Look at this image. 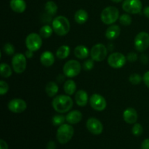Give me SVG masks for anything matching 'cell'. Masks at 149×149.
Segmentation results:
<instances>
[{
    "label": "cell",
    "mask_w": 149,
    "mask_h": 149,
    "mask_svg": "<svg viewBox=\"0 0 149 149\" xmlns=\"http://www.w3.org/2000/svg\"><path fill=\"white\" fill-rule=\"evenodd\" d=\"M143 81L145 83L146 86L149 88V71L146 72L143 77Z\"/></svg>",
    "instance_id": "37"
},
{
    "label": "cell",
    "mask_w": 149,
    "mask_h": 149,
    "mask_svg": "<svg viewBox=\"0 0 149 149\" xmlns=\"http://www.w3.org/2000/svg\"><path fill=\"white\" fill-rule=\"evenodd\" d=\"M9 90V85L6 81H0V95H4L6 93L8 92Z\"/></svg>",
    "instance_id": "35"
},
{
    "label": "cell",
    "mask_w": 149,
    "mask_h": 149,
    "mask_svg": "<svg viewBox=\"0 0 149 149\" xmlns=\"http://www.w3.org/2000/svg\"><path fill=\"white\" fill-rule=\"evenodd\" d=\"M121 29L118 25H111L106 31V37L109 40H113L119 36Z\"/></svg>",
    "instance_id": "20"
},
{
    "label": "cell",
    "mask_w": 149,
    "mask_h": 149,
    "mask_svg": "<svg viewBox=\"0 0 149 149\" xmlns=\"http://www.w3.org/2000/svg\"><path fill=\"white\" fill-rule=\"evenodd\" d=\"M74 133V129L70 124H63L57 130L56 138L61 144L69 142Z\"/></svg>",
    "instance_id": "3"
},
{
    "label": "cell",
    "mask_w": 149,
    "mask_h": 149,
    "mask_svg": "<svg viewBox=\"0 0 149 149\" xmlns=\"http://www.w3.org/2000/svg\"><path fill=\"white\" fill-rule=\"evenodd\" d=\"M111 1H113V2H115V3H119V2H121L122 0H111Z\"/></svg>",
    "instance_id": "45"
},
{
    "label": "cell",
    "mask_w": 149,
    "mask_h": 149,
    "mask_svg": "<svg viewBox=\"0 0 149 149\" xmlns=\"http://www.w3.org/2000/svg\"><path fill=\"white\" fill-rule=\"evenodd\" d=\"M53 31H54L52 27L49 26V25H45L40 29L39 34L42 36V38L47 39V38H49L52 36Z\"/></svg>",
    "instance_id": "28"
},
{
    "label": "cell",
    "mask_w": 149,
    "mask_h": 149,
    "mask_svg": "<svg viewBox=\"0 0 149 149\" xmlns=\"http://www.w3.org/2000/svg\"><path fill=\"white\" fill-rule=\"evenodd\" d=\"M25 55H26V57L27 58H31L33 56V51L27 49L26 51V52H25Z\"/></svg>",
    "instance_id": "42"
},
{
    "label": "cell",
    "mask_w": 149,
    "mask_h": 149,
    "mask_svg": "<svg viewBox=\"0 0 149 149\" xmlns=\"http://www.w3.org/2000/svg\"><path fill=\"white\" fill-rule=\"evenodd\" d=\"M74 102L70 95H60L54 97L52 102V106L55 111L59 113H64L69 111L73 107Z\"/></svg>",
    "instance_id": "1"
},
{
    "label": "cell",
    "mask_w": 149,
    "mask_h": 149,
    "mask_svg": "<svg viewBox=\"0 0 149 149\" xmlns=\"http://www.w3.org/2000/svg\"><path fill=\"white\" fill-rule=\"evenodd\" d=\"M82 119V113L77 110L71 111L65 116V120L70 125H76L80 122Z\"/></svg>",
    "instance_id": "16"
},
{
    "label": "cell",
    "mask_w": 149,
    "mask_h": 149,
    "mask_svg": "<svg viewBox=\"0 0 149 149\" xmlns=\"http://www.w3.org/2000/svg\"><path fill=\"white\" fill-rule=\"evenodd\" d=\"M100 18L104 24L111 25L119 18V12L116 7H107L103 9L100 15Z\"/></svg>",
    "instance_id": "4"
},
{
    "label": "cell",
    "mask_w": 149,
    "mask_h": 149,
    "mask_svg": "<svg viewBox=\"0 0 149 149\" xmlns=\"http://www.w3.org/2000/svg\"><path fill=\"white\" fill-rule=\"evenodd\" d=\"M0 74H1V77H4V78L10 77L13 74L11 67L8 64L1 63V65H0Z\"/></svg>",
    "instance_id": "27"
},
{
    "label": "cell",
    "mask_w": 149,
    "mask_h": 149,
    "mask_svg": "<svg viewBox=\"0 0 149 149\" xmlns=\"http://www.w3.org/2000/svg\"><path fill=\"white\" fill-rule=\"evenodd\" d=\"M75 101L79 106H81V107L85 106L88 101V94L87 92L83 90L77 91L75 95Z\"/></svg>",
    "instance_id": "19"
},
{
    "label": "cell",
    "mask_w": 149,
    "mask_h": 149,
    "mask_svg": "<svg viewBox=\"0 0 149 149\" xmlns=\"http://www.w3.org/2000/svg\"><path fill=\"white\" fill-rule=\"evenodd\" d=\"M65 117L62 114H55L52 119V125L55 126H61L65 122Z\"/></svg>",
    "instance_id": "29"
},
{
    "label": "cell",
    "mask_w": 149,
    "mask_h": 149,
    "mask_svg": "<svg viewBox=\"0 0 149 149\" xmlns=\"http://www.w3.org/2000/svg\"><path fill=\"white\" fill-rule=\"evenodd\" d=\"M108 49L103 44H96L90 50V56L94 61L101 62L107 56Z\"/></svg>",
    "instance_id": "7"
},
{
    "label": "cell",
    "mask_w": 149,
    "mask_h": 149,
    "mask_svg": "<svg viewBox=\"0 0 149 149\" xmlns=\"http://www.w3.org/2000/svg\"><path fill=\"white\" fill-rule=\"evenodd\" d=\"M86 126H87V130L90 131V132H91L93 135H98L103 132V124L101 123V122L99 119H96V118H90L87 121Z\"/></svg>",
    "instance_id": "13"
},
{
    "label": "cell",
    "mask_w": 149,
    "mask_h": 149,
    "mask_svg": "<svg viewBox=\"0 0 149 149\" xmlns=\"http://www.w3.org/2000/svg\"><path fill=\"white\" fill-rule=\"evenodd\" d=\"M12 66L17 74H22L26 68V57L22 53L15 54L12 58Z\"/></svg>",
    "instance_id": "9"
},
{
    "label": "cell",
    "mask_w": 149,
    "mask_h": 149,
    "mask_svg": "<svg viewBox=\"0 0 149 149\" xmlns=\"http://www.w3.org/2000/svg\"><path fill=\"white\" fill-rule=\"evenodd\" d=\"M123 119L126 123L135 124L138 120V113L133 108H127L123 112Z\"/></svg>",
    "instance_id": "15"
},
{
    "label": "cell",
    "mask_w": 149,
    "mask_h": 149,
    "mask_svg": "<svg viewBox=\"0 0 149 149\" xmlns=\"http://www.w3.org/2000/svg\"><path fill=\"white\" fill-rule=\"evenodd\" d=\"M74 20L78 24H84L88 20V13L83 9L78 10L74 15Z\"/></svg>",
    "instance_id": "22"
},
{
    "label": "cell",
    "mask_w": 149,
    "mask_h": 149,
    "mask_svg": "<svg viewBox=\"0 0 149 149\" xmlns=\"http://www.w3.org/2000/svg\"><path fill=\"white\" fill-rule=\"evenodd\" d=\"M143 14L146 17L149 18V6L146 7L143 10Z\"/></svg>",
    "instance_id": "43"
},
{
    "label": "cell",
    "mask_w": 149,
    "mask_h": 149,
    "mask_svg": "<svg viewBox=\"0 0 149 149\" xmlns=\"http://www.w3.org/2000/svg\"><path fill=\"white\" fill-rule=\"evenodd\" d=\"M63 89L65 94H67L68 95H72L77 90V84L72 79L66 80L64 83Z\"/></svg>",
    "instance_id": "23"
},
{
    "label": "cell",
    "mask_w": 149,
    "mask_h": 149,
    "mask_svg": "<svg viewBox=\"0 0 149 149\" xmlns=\"http://www.w3.org/2000/svg\"><path fill=\"white\" fill-rule=\"evenodd\" d=\"M45 10L49 17L54 16L58 12V6H57L56 3L54 2L53 1H48L45 4Z\"/></svg>",
    "instance_id": "26"
},
{
    "label": "cell",
    "mask_w": 149,
    "mask_h": 149,
    "mask_svg": "<svg viewBox=\"0 0 149 149\" xmlns=\"http://www.w3.org/2000/svg\"><path fill=\"white\" fill-rule=\"evenodd\" d=\"M127 60L131 63L135 62V61L138 60V55L134 52H130V53H128L127 55Z\"/></svg>",
    "instance_id": "36"
},
{
    "label": "cell",
    "mask_w": 149,
    "mask_h": 149,
    "mask_svg": "<svg viewBox=\"0 0 149 149\" xmlns=\"http://www.w3.org/2000/svg\"><path fill=\"white\" fill-rule=\"evenodd\" d=\"M10 7L15 13H22L26 10V3L25 0H10Z\"/></svg>",
    "instance_id": "17"
},
{
    "label": "cell",
    "mask_w": 149,
    "mask_h": 149,
    "mask_svg": "<svg viewBox=\"0 0 149 149\" xmlns=\"http://www.w3.org/2000/svg\"><path fill=\"white\" fill-rule=\"evenodd\" d=\"M0 149H8V145L4 140H0Z\"/></svg>",
    "instance_id": "41"
},
{
    "label": "cell",
    "mask_w": 149,
    "mask_h": 149,
    "mask_svg": "<svg viewBox=\"0 0 149 149\" xmlns=\"http://www.w3.org/2000/svg\"><path fill=\"white\" fill-rule=\"evenodd\" d=\"M71 52V49L68 45H62L56 51V57L59 59L63 60L68 57Z\"/></svg>",
    "instance_id": "25"
},
{
    "label": "cell",
    "mask_w": 149,
    "mask_h": 149,
    "mask_svg": "<svg viewBox=\"0 0 149 149\" xmlns=\"http://www.w3.org/2000/svg\"><path fill=\"white\" fill-rule=\"evenodd\" d=\"M56 148V145L54 141H50L47 145V149H55Z\"/></svg>",
    "instance_id": "40"
},
{
    "label": "cell",
    "mask_w": 149,
    "mask_h": 149,
    "mask_svg": "<svg viewBox=\"0 0 149 149\" xmlns=\"http://www.w3.org/2000/svg\"><path fill=\"white\" fill-rule=\"evenodd\" d=\"M83 69L85 71H90L94 67V61L93 59H88L84 61L82 65Z\"/></svg>",
    "instance_id": "34"
},
{
    "label": "cell",
    "mask_w": 149,
    "mask_h": 149,
    "mask_svg": "<svg viewBox=\"0 0 149 149\" xmlns=\"http://www.w3.org/2000/svg\"><path fill=\"white\" fill-rule=\"evenodd\" d=\"M26 108L27 104L23 99L14 98L8 103V109L13 113H22L26 111Z\"/></svg>",
    "instance_id": "14"
},
{
    "label": "cell",
    "mask_w": 149,
    "mask_h": 149,
    "mask_svg": "<svg viewBox=\"0 0 149 149\" xmlns=\"http://www.w3.org/2000/svg\"><path fill=\"white\" fill-rule=\"evenodd\" d=\"M129 81L133 85H138L143 81V78L140 74L135 73V74H132L130 76Z\"/></svg>",
    "instance_id": "31"
},
{
    "label": "cell",
    "mask_w": 149,
    "mask_h": 149,
    "mask_svg": "<svg viewBox=\"0 0 149 149\" xmlns=\"http://www.w3.org/2000/svg\"><path fill=\"white\" fill-rule=\"evenodd\" d=\"M119 22L122 25L125 26H130L132 23V17L128 14H123L119 16Z\"/></svg>",
    "instance_id": "30"
},
{
    "label": "cell",
    "mask_w": 149,
    "mask_h": 149,
    "mask_svg": "<svg viewBox=\"0 0 149 149\" xmlns=\"http://www.w3.org/2000/svg\"><path fill=\"white\" fill-rule=\"evenodd\" d=\"M90 52L87 47L84 45H78L74 49V55L79 59H85L88 57Z\"/></svg>",
    "instance_id": "21"
},
{
    "label": "cell",
    "mask_w": 149,
    "mask_h": 149,
    "mask_svg": "<svg viewBox=\"0 0 149 149\" xmlns=\"http://www.w3.org/2000/svg\"><path fill=\"white\" fill-rule=\"evenodd\" d=\"M141 149H149V138L145 139L141 143Z\"/></svg>",
    "instance_id": "38"
},
{
    "label": "cell",
    "mask_w": 149,
    "mask_h": 149,
    "mask_svg": "<svg viewBox=\"0 0 149 149\" xmlns=\"http://www.w3.org/2000/svg\"><path fill=\"white\" fill-rule=\"evenodd\" d=\"M40 62L44 66L50 67L55 63V57L54 55L49 51H45L41 55Z\"/></svg>",
    "instance_id": "18"
},
{
    "label": "cell",
    "mask_w": 149,
    "mask_h": 149,
    "mask_svg": "<svg viewBox=\"0 0 149 149\" xmlns=\"http://www.w3.org/2000/svg\"><path fill=\"white\" fill-rule=\"evenodd\" d=\"M90 104L91 107L97 111H103L107 106L106 99L97 93L92 95L90 97Z\"/></svg>",
    "instance_id": "12"
},
{
    "label": "cell",
    "mask_w": 149,
    "mask_h": 149,
    "mask_svg": "<svg viewBox=\"0 0 149 149\" xmlns=\"http://www.w3.org/2000/svg\"><path fill=\"white\" fill-rule=\"evenodd\" d=\"M142 7L141 0H125L122 4L124 11L130 14H138L142 10Z\"/></svg>",
    "instance_id": "11"
},
{
    "label": "cell",
    "mask_w": 149,
    "mask_h": 149,
    "mask_svg": "<svg viewBox=\"0 0 149 149\" xmlns=\"http://www.w3.org/2000/svg\"><path fill=\"white\" fill-rule=\"evenodd\" d=\"M3 50H4V53L7 54L8 55H12L15 53V49L14 46L10 43H6L5 45L3 47Z\"/></svg>",
    "instance_id": "33"
},
{
    "label": "cell",
    "mask_w": 149,
    "mask_h": 149,
    "mask_svg": "<svg viewBox=\"0 0 149 149\" xmlns=\"http://www.w3.org/2000/svg\"><path fill=\"white\" fill-rule=\"evenodd\" d=\"M127 57L121 52H113L108 58V63L113 68H121L125 65Z\"/></svg>",
    "instance_id": "10"
},
{
    "label": "cell",
    "mask_w": 149,
    "mask_h": 149,
    "mask_svg": "<svg viewBox=\"0 0 149 149\" xmlns=\"http://www.w3.org/2000/svg\"><path fill=\"white\" fill-rule=\"evenodd\" d=\"M143 132V128L141 124H135L132 128V132L135 136H140Z\"/></svg>",
    "instance_id": "32"
},
{
    "label": "cell",
    "mask_w": 149,
    "mask_h": 149,
    "mask_svg": "<svg viewBox=\"0 0 149 149\" xmlns=\"http://www.w3.org/2000/svg\"><path fill=\"white\" fill-rule=\"evenodd\" d=\"M52 29L54 32L58 36H65L68 33L71 28L69 20L65 16L59 15L55 17L52 20Z\"/></svg>",
    "instance_id": "2"
},
{
    "label": "cell",
    "mask_w": 149,
    "mask_h": 149,
    "mask_svg": "<svg viewBox=\"0 0 149 149\" xmlns=\"http://www.w3.org/2000/svg\"><path fill=\"white\" fill-rule=\"evenodd\" d=\"M135 48L138 52H143L149 47V34L147 32L141 31L136 35L134 40Z\"/></svg>",
    "instance_id": "6"
},
{
    "label": "cell",
    "mask_w": 149,
    "mask_h": 149,
    "mask_svg": "<svg viewBox=\"0 0 149 149\" xmlns=\"http://www.w3.org/2000/svg\"><path fill=\"white\" fill-rule=\"evenodd\" d=\"M81 70V65L79 61L76 60H70L67 61L63 65V74L65 77L73 78L80 74Z\"/></svg>",
    "instance_id": "5"
},
{
    "label": "cell",
    "mask_w": 149,
    "mask_h": 149,
    "mask_svg": "<svg viewBox=\"0 0 149 149\" xmlns=\"http://www.w3.org/2000/svg\"><path fill=\"white\" fill-rule=\"evenodd\" d=\"M58 90H59V87H58V84L54 81H49V83L47 84L46 87H45V92H46L47 95L50 97L56 95Z\"/></svg>",
    "instance_id": "24"
},
{
    "label": "cell",
    "mask_w": 149,
    "mask_h": 149,
    "mask_svg": "<svg viewBox=\"0 0 149 149\" xmlns=\"http://www.w3.org/2000/svg\"><path fill=\"white\" fill-rule=\"evenodd\" d=\"M141 61L143 64H147L148 62V57L146 54H143L141 56Z\"/></svg>",
    "instance_id": "39"
},
{
    "label": "cell",
    "mask_w": 149,
    "mask_h": 149,
    "mask_svg": "<svg viewBox=\"0 0 149 149\" xmlns=\"http://www.w3.org/2000/svg\"><path fill=\"white\" fill-rule=\"evenodd\" d=\"M61 77V75H59L58 77H57V79H58V81H59L60 82H61V81H62V80H64V77Z\"/></svg>",
    "instance_id": "44"
},
{
    "label": "cell",
    "mask_w": 149,
    "mask_h": 149,
    "mask_svg": "<svg viewBox=\"0 0 149 149\" xmlns=\"http://www.w3.org/2000/svg\"><path fill=\"white\" fill-rule=\"evenodd\" d=\"M26 45L29 50L33 52L39 50L42 45V36L36 33H29L26 39Z\"/></svg>",
    "instance_id": "8"
}]
</instances>
